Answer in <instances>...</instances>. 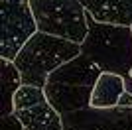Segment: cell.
<instances>
[{
	"label": "cell",
	"mask_w": 132,
	"mask_h": 130,
	"mask_svg": "<svg viewBox=\"0 0 132 130\" xmlns=\"http://www.w3.org/2000/svg\"><path fill=\"white\" fill-rule=\"evenodd\" d=\"M101 73L103 71L99 65L81 53L47 77V83L44 87L45 97L59 114L89 108L93 89Z\"/></svg>",
	"instance_id": "obj_1"
},
{
	"label": "cell",
	"mask_w": 132,
	"mask_h": 130,
	"mask_svg": "<svg viewBox=\"0 0 132 130\" xmlns=\"http://www.w3.org/2000/svg\"><path fill=\"white\" fill-rule=\"evenodd\" d=\"M77 55H81L79 43L44 32H36L16 55L14 65L22 75V85L44 89L47 77L61 65L75 59Z\"/></svg>",
	"instance_id": "obj_2"
},
{
	"label": "cell",
	"mask_w": 132,
	"mask_h": 130,
	"mask_svg": "<svg viewBox=\"0 0 132 130\" xmlns=\"http://www.w3.org/2000/svg\"><path fill=\"white\" fill-rule=\"evenodd\" d=\"M89 34L81 43V53L101 67L105 73L130 75L132 73V28L97 22L87 16Z\"/></svg>",
	"instance_id": "obj_3"
},
{
	"label": "cell",
	"mask_w": 132,
	"mask_h": 130,
	"mask_svg": "<svg viewBox=\"0 0 132 130\" xmlns=\"http://www.w3.org/2000/svg\"><path fill=\"white\" fill-rule=\"evenodd\" d=\"M38 32L81 45L89 34V12L81 0H30Z\"/></svg>",
	"instance_id": "obj_4"
},
{
	"label": "cell",
	"mask_w": 132,
	"mask_h": 130,
	"mask_svg": "<svg viewBox=\"0 0 132 130\" xmlns=\"http://www.w3.org/2000/svg\"><path fill=\"white\" fill-rule=\"evenodd\" d=\"M0 57L14 61L26 42L38 32L30 0H0Z\"/></svg>",
	"instance_id": "obj_5"
},
{
	"label": "cell",
	"mask_w": 132,
	"mask_h": 130,
	"mask_svg": "<svg viewBox=\"0 0 132 130\" xmlns=\"http://www.w3.org/2000/svg\"><path fill=\"white\" fill-rule=\"evenodd\" d=\"M63 130H132V108H83L61 114Z\"/></svg>",
	"instance_id": "obj_6"
},
{
	"label": "cell",
	"mask_w": 132,
	"mask_h": 130,
	"mask_svg": "<svg viewBox=\"0 0 132 130\" xmlns=\"http://www.w3.org/2000/svg\"><path fill=\"white\" fill-rule=\"evenodd\" d=\"M97 22L132 28V0H81Z\"/></svg>",
	"instance_id": "obj_7"
},
{
	"label": "cell",
	"mask_w": 132,
	"mask_h": 130,
	"mask_svg": "<svg viewBox=\"0 0 132 130\" xmlns=\"http://www.w3.org/2000/svg\"><path fill=\"white\" fill-rule=\"evenodd\" d=\"M14 114L24 130H63L61 114L50 104L47 99L30 108L16 110Z\"/></svg>",
	"instance_id": "obj_8"
},
{
	"label": "cell",
	"mask_w": 132,
	"mask_h": 130,
	"mask_svg": "<svg viewBox=\"0 0 132 130\" xmlns=\"http://www.w3.org/2000/svg\"><path fill=\"white\" fill-rule=\"evenodd\" d=\"M126 91L124 87V77L116 73H101L99 81L93 89L91 97V107L95 108H114L118 107L122 93Z\"/></svg>",
	"instance_id": "obj_9"
},
{
	"label": "cell",
	"mask_w": 132,
	"mask_h": 130,
	"mask_svg": "<svg viewBox=\"0 0 132 130\" xmlns=\"http://www.w3.org/2000/svg\"><path fill=\"white\" fill-rule=\"evenodd\" d=\"M0 118L14 114V97L22 87V75L14 61L0 57Z\"/></svg>",
	"instance_id": "obj_10"
},
{
	"label": "cell",
	"mask_w": 132,
	"mask_h": 130,
	"mask_svg": "<svg viewBox=\"0 0 132 130\" xmlns=\"http://www.w3.org/2000/svg\"><path fill=\"white\" fill-rule=\"evenodd\" d=\"M45 91L39 87H32V85H22L18 89L16 97H14V112L22 110V108H30L34 104H39L42 101H45Z\"/></svg>",
	"instance_id": "obj_11"
},
{
	"label": "cell",
	"mask_w": 132,
	"mask_h": 130,
	"mask_svg": "<svg viewBox=\"0 0 132 130\" xmlns=\"http://www.w3.org/2000/svg\"><path fill=\"white\" fill-rule=\"evenodd\" d=\"M0 130H24L20 120L16 118V114H8V116H2L0 120Z\"/></svg>",
	"instance_id": "obj_12"
},
{
	"label": "cell",
	"mask_w": 132,
	"mask_h": 130,
	"mask_svg": "<svg viewBox=\"0 0 132 130\" xmlns=\"http://www.w3.org/2000/svg\"><path fill=\"white\" fill-rule=\"evenodd\" d=\"M118 107H122V108H132V95L130 93H122V97H120V101H118Z\"/></svg>",
	"instance_id": "obj_13"
},
{
	"label": "cell",
	"mask_w": 132,
	"mask_h": 130,
	"mask_svg": "<svg viewBox=\"0 0 132 130\" xmlns=\"http://www.w3.org/2000/svg\"><path fill=\"white\" fill-rule=\"evenodd\" d=\"M124 87H126V93L132 95V73L130 75H124Z\"/></svg>",
	"instance_id": "obj_14"
}]
</instances>
